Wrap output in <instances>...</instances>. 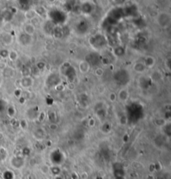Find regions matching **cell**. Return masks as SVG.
<instances>
[{
    "label": "cell",
    "instance_id": "1",
    "mask_svg": "<svg viewBox=\"0 0 171 179\" xmlns=\"http://www.w3.org/2000/svg\"><path fill=\"white\" fill-rule=\"evenodd\" d=\"M79 68H80V70L82 73H87L88 71V70H89V64L87 62L82 61L79 64Z\"/></svg>",
    "mask_w": 171,
    "mask_h": 179
},
{
    "label": "cell",
    "instance_id": "2",
    "mask_svg": "<svg viewBox=\"0 0 171 179\" xmlns=\"http://www.w3.org/2000/svg\"><path fill=\"white\" fill-rule=\"evenodd\" d=\"M34 30L35 29H34V27L32 25H27L25 26V31L29 35H33L34 33Z\"/></svg>",
    "mask_w": 171,
    "mask_h": 179
},
{
    "label": "cell",
    "instance_id": "3",
    "mask_svg": "<svg viewBox=\"0 0 171 179\" xmlns=\"http://www.w3.org/2000/svg\"><path fill=\"white\" fill-rule=\"evenodd\" d=\"M24 81H25V83L27 84L28 82H27V79L26 78H24ZM32 83H33V81H32V80H31V81H30V82L29 84H28V85H29V86H32ZM28 85H26V86H28Z\"/></svg>",
    "mask_w": 171,
    "mask_h": 179
}]
</instances>
